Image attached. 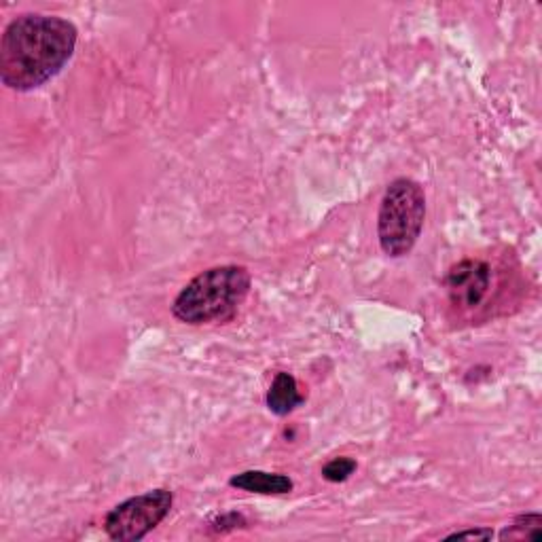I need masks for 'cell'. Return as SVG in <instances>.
<instances>
[{
  "label": "cell",
  "mask_w": 542,
  "mask_h": 542,
  "mask_svg": "<svg viewBox=\"0 0 542 542\" xmlns=\"http://www.w3.org/2000/svg\"><path fill=\"white\" fill-rule=\"evenodd\" d=\"M77 39V26L64 17H15L0 41V79L15 92H32L60 75L75 53Z\"/></svg>",
  "instance_id": "1"
},
{
  "label": "cell",
  "mask_w": 542,
  "mask_h": 542,
  "mask_svg": "<svg viewBox=\"0 0 542 542\" xmlns=\"http://www.w3.org/2000/svg\"><path fill=\"white\" fill-rule=\"evenodd\" d=\"M250 282L248 269L242 265L210 267L176 295L172 314L191 327L227 322L238 314L248 297Z\"/></svg>",
  "instance_id": "2"
},
{
  "label": "cell",
  "mask_w": 542,
  "mask_h": 542,
  "mask_svg": "<svg viewBox=\"0 0 542 542\" xmlns=\"http://www.w3.org/2000/svg\"><path fill=\"white\" fill-rule=\"evenodd\" d=\"M426 219V195L420 183L396 178L388 185L377 214L379 246L392 259L407 257L418 244Z\"/></svg>",
  "instance_id": "3"
},
{
  "label": "cell",
  "mask_w": 542,
  "mask_h": 542,
  "mask_svg": "<svg viewBox=\"0 0 542 542\" xmlns=\"http://www.w3.org/2000/svg\"><path fill=\"white\" fill-rule=\"evenodd\" d=\"M172 502V492L164 487L128 498L106 513L104 532L117 542L142 540L168 517Z\"/></svg>",
  "instance_id": "4"
},
{
  "label": "cell",
  "mask_w": 542,
  "mask_h": 542,
  "mask_svg": "<svg viewBox=\"0 0 542 542\" xmlns=\"http://www.w3.org/2000/svg\"><path fill=\"white\" fill-rule=\"evenodd\" d=\"M445 288L451 305L473 310L481 305L492 288V267L479 259H466L449 269Z\"/></svg>",
  "instance_id": "5"
},
{
  "label": "cell",
  "mask_w": 542,
  "mask_h": 542,
  "mask_svg": "<svg viewBox=\"0 0 542 542\" xmlns=\"http://www.w3.org/2000/svg\"><path fill=\"white\" fill-rule=\"evenodd\" d=\"M231 487H238L242 492L263 494V496H284L293 492V479L280 473H265V471H244L229 479Z\"/></svg>",
  "instance_id": "6"
},
{
  "label": "cell",
  "mask_w": 542,
  "mask_h": 542,
  "mask_svg": "<svg viewBox=\"0 0 542 542\" xmlns=\"http://www.w3.org/2000/svg\"><path fill=\"white\" fill-rule=\"evenodd\" d=\"M303 401L305 396L299 392L297 379L286 371L276 373L274 382H271L267 392V409L278 415V418H284V415L293 413Z\"/></svg>",
  "instance_id": "7"
},
{
  "label": "cell",
  "mask_w": 542,
  "mask_h": 542,
  "mask_svg": "<svg viewBox=\"0 0 542 542\" xmlns=\"http://www.w3.org/2000/svg\"><path fill=\"white\" fill-rule=\"evenodd\" d=\"M502 540H523V538H532L540 540L542 538V517L538 513H526L519 515L511 526L500 534Z\"/></svg>",
  "instance_id": "8"
},
{
  "label": "cell",
  "mask_w": 542,
  "mask_h": 542,
  "mask_svg": "<svg viewBox=\"0 0 542 542\" xmlns=\"http://www.w3.org/2000/svg\"><path fill=\"white\" fill-rule=\"evenodd\" d=\"M356 460L352 458H333L322 466V477L331 483H341L354 475Z\"/></svg>",
  "instance_id": "9"
},
{
  "label": "cell",
  "mask_w": 542,
  "mask_h": 542,
  "mask_svg": "<svg viewBox=\"0 0 542 542\" xmlns=\"http://www.w3.org/2000/svg\"><path fill=\"white\" fill-rule=\"evenodd\" d=\"M212 526H214L216 532H225V530L246 526V519L242 515H238V513H229V515H223V517L216 519Z\"/></svg>",
  "instance_id": "10"
},
{
  "label": "cell",
  "mask_w": 542,
  "mask_h": 542,
  "mask_svg": "<svg viewBox=\"0 0 542 542\" xmlns=\"http://www.w3.org/2000/svg\"><path fill=\"white\" fill-rule=\"evenodd\" d=\"M447 538H479V540H490L494 538V532L490 528H479V530H462V532H454L449 534Z\"/></svg>",
  "instance_id": "11"
}]
</instances>
